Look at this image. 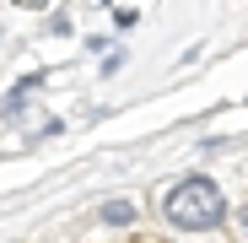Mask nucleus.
<instances>
[{"mask_svg":"<svg viewBox=\"0 0 248 243\" xmlns=\"http://www.w3.org/2000/svg\"><path fill=\"white\" fill-rule=\"evenodd\" d=\"M221 211H227V200H221V189L211 178H184V184H173L168 194H162V216H168L173 227H184V232L216 227Z\"/></svg>","mask_w":248,"mask_h":243,"instance_id":"f257e3e1","label":"nucleus"},{"mask_svg":"<svg viewBox=\"0 0 248 243\" xmlns=\"http://www.w3.org/2000/svg\"><path fill=\"white\" fill-rule=\"evenodd\" d=\"M108 227H130L135 222V206H130V200H103V211H97Z\"/></svg>","mask_w":248,"mask_h":243,"instance_id":"f03ea898","label":"nucleus"},{"mask_svg":"<svg viewBox=\"0 0 248 243\" xmlns=\"http://www.w3.org/2000/svg\"><path fill=\"white\" fill-rule=\"evenodd\" d=\"M237 227L248 232V200H243V206H237Z\"/></svg>","mask_w":248,"mask_h":243,"instance_id":"7ed1b4c3","label":"nucleus"}]
</instances>
